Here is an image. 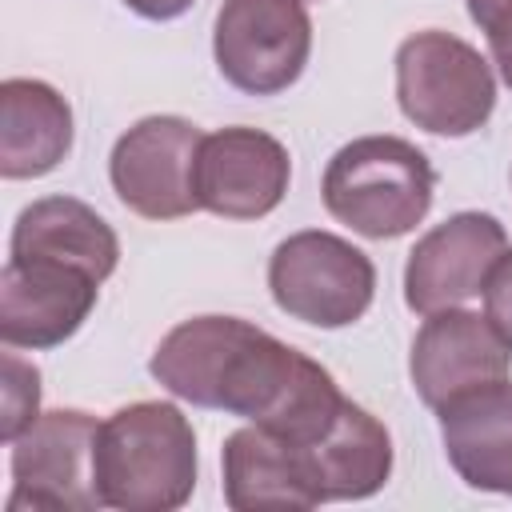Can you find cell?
I'll return each instance as SVG.
<instances>
[{
	"label": "cell",
	"mask_w": 512,
	"mask_h": 512,
	"mask_svg": "<svg viewBox=\"0 0 512 512\" xmlns=\"http://www.w3.org/2000/svg\"><path fill=\"white\" fill-rule=\"evenodd\" d=\"M192 4H196V0H124V8H132V12L144 16V20H160V24L184 16Z\"/></svg>",
	"instance_id": "21"
},
{
	"label": "cell",
	"mask_w": 512,
	"mask_h": 512,
	"mask_svg": "<svg viewBox=\"0 0 512 512\" xmlns=\"http://www.w3.org/2000/svg\"><path fill=\"white\" fill-rule=\"evenodd\" d=\"M320 200L332 220L368 240L412 232L436 200L432 160L400 136H356L332 152Z\"/></svg>",
	"instance_id": "3"
},
{
	"label": "cell",
	"mask_w": 512,
	"mask_h": 512,
	"mask_svg": "<svg viewBox=\"0 0 512 512\" xmlns=\"http://www.w3.org/2000/svg\"><path fill=\"white\" fill-rule=\"evenodd\" d=\"M268 292L292 320L312 328H348L376 300V264L352 240L304 228L272 248Z\"/></svg>",
	"instance_id": "5"
},
{
	"label": "cell",
	"mask_w": 512,
	"mask_h": 512,
	"mask_svg": "<svg viewBox=\"0 0 512 512\" xmlns=\"http://www.w3.org/2000/svg\"><path fill=\"white\" fill-rule=\"evenodd\" d=\"M8 256H40L84 268L100 284L120 264V240L112 224L76 196H40L20 208L8 240Z\"/></svg>",
	"instance_id": "16"
},
{
	"label": "cell",
	"mask_w": 512,
	"mask_h": 512,
	"mask_svg": "<svg viewBox=\"0 0 512 512\" xmlns=\"http://www.w3.org/2000/svg\"><path fill=\"white\" fill-rule=\"evenodd\" d=\"M504 248H508V232L492 212L448 216L444 224L428 228L408 252L404 304L416 316H428L480 296Z\"/></svg>",
	"instance_id": "11"
},
{
	"label": "cell",
	"mask_w": 512,
	"mask_h": 512,
	"mask_svg": "<svg viewBox=\"0 0 512 512\" xmlns=\"http://www.w3.org/2000/svg\"><path fill=\"white\" fill-rule=\"evenodd\" d=\"M148 372L176 400L240 416L292 444L320 440L348 400L324 364L240 316L180 320L156 344Z\"/></svg>",
	"instance_id": "1"
},
{
	"label": "cell",
	"mask_w": 512,
	"mask_h": 512,
	"mask_svg": "<svg viewBox=\"0 0 512 512\" xmlns=\"http://www.w3.org/2000/svg\"><path fill=\"white\" fill-rule=\"evenodd\" d=\"M68 100L32 76H8L0 84V176L36 180L64 164L72 152Z\"/></svg>",
	"instance_id": "15"
},
{
	"label": "cell",
	"mask_w": 512,
	"mask_h": 512,
	"mask_svg": "<svg viewBox=\"0 0 512 512\" xmlns=\"http://www.w3.org/2000/svg\"><path fill=\"white\" fill-rule=\"evenodd\" d=\"M396 104L432 136H472L496 108L492 64L444 28L412 32L396 48Z\"/></svg>",
	"instance_id": "4"
},
{
	"label": "cell",
	"mask_w": 512,
	"mask_h": 512,
	"mask_svg": "<svg viewBox=\"0 0 512 512\" xmlns=\"http://www.w3.org/2000/svg\"><path fill=\"white\" fill-rule=\"evenodd\" d=\"M440 444L456 476L476 492L512 496V380L456 396L440 412Z\"/></svg>",
	"instance_id": "14"
},
{
	"label": "cell",
	"mask_w": 512,
	"mask_h": 512,
	"mask_svg": "<svg viewBox=\"0 0 512 512\" xmlns=\"http://www.w3.org/2000/svg\"><path fill=\"white\" fill-rule=\"evenodd\" d=\"M0 408H4V420H0L4 444H12L40 416V372H36V364L20 360L16 348L4 352V396H0Z\"/></svg>",
	"instance_id": "18"
},
{
	"label": "cell",
	"mask_w": 512,
	"mask_h": 512,
	"mask_svg": "<svg viewBox=\"0 0 512 512\" xmlns=\"http://www.w3.org/2000/svg\"><path fill=\"white\" fill-rule=\"evenodd\" d=\"M484 36H488V52H492V64H496L500 80L512 88V8H504V12L484 28Z\"/></svg>",
	"instance_id": "20"
},
{
	"label": "cell",
	"mask_w": 512,
	"mask_h": 512,
	"mask_svg": "<svg viewBox=\"0 0 512 512\" xmlns=\"http://www.w3.org/2000/svg\"><path fill=\"white\" fill-rule=\"evenodd\" d=\"M292 180V156L288 148L248 124L216 128L200 140L196 152V204L224 220H260L280 208Z\"/></svg>",
	"instance_id": "9"
},
{
	"label": "cell",
	"mask_w": 512,
	"mask_h": 512,
	"mask_svg": "<svg viewBox=\"0 0 512 512\" xmlns=\"http://www.w3.org/2000/svg\"><path fill=\"white\" fill-rule=\"evenodd\" d=\"M212 56L220 76L248 96L288 92L312 56V16L304 0H224Z\"/></svg>",
	"instance_id": "6"
},
{
	"label": "cell",
	"mask_w": 512,
	"mask_h": 512,
	"mask_svg": "<svg viewBox=\"0 0 512 512\" xmlns=\"http://www.w3.org/2000/svg\"><path fill=\"white\" fill-rule=\"evenodd\" d=\"M100 280L84 268L8 256L0 272V340L4 348H56L72 340L92 316Z\"/></svg>",
	"instance_id": "10"
},
{
	"label": "cell",
	"mask_w": 512,
	"mask_h": 512,
	"mask_svg": "<svg viewBox=\"0 0 512 512\" xmlns=\"http://www.w3.org/2000/svg\"><path fill=\"white\" fill-rule=\"evenodd\" d=\"M220 464H224V504L232 512L324 504L304 448L260 424L236 428L220 448Z\"/></svg>",
	"instance_id": "13"
},
{
	"label": "cell",
	"mask_w": 512,
	"mask_h": 512,
	"mask_svg": "<svg viewBox=\"0 0 512 512\" xmlns=\"http://www.w3.org/2000/svg\"><path fill=\"white\" fill-rule=\"evenodd\" d=\"M508 364H512V348L500 340L488 316L468 312L460 304L428 312L408 352L412 388L432 412H440L464 392L504 380Z\"/></svg>",
	"instance_id": "12"
},
{
	"label": "cell",
	"mask_w": 512,
	"mask_h": 512,
	"mask_svg": "<svg viewBox=\"0 0 512 512\" xmlns=\"http://www.w3.org/2000/svg\"><path fill=\"white\" fill-rule=\"evenodd\" d=\"M100 508L176 512L196 488V432L168 400H136L100 420L92 448Z\"/></svg>",
	"instance_id": "2"
},
{
	"label": "cell",
	"mask_w": 512,
	"mask_h": 512,
	"mask_svg": "<svg viewBox=\"0 0 512 512\" xmlns=\"http://www.w3.org/2000/svg\"><path fill=\"white\" fill-rule=\"evenodd\" d=\"M464 4H468V16L480 24V32H484L504 8H512V0H464Z\"/></svg>",
	"instance_id": "22"
},
{
	"label": "cell",
	"mask_w": 512,
	"mask_h": 512,
	"mask_svg": "<svg viewBox=\"0 0 512 512\" xmlns=\"http://www.w3.org/2000/svg\"><path fill=\"white\" fill-rule=\"evenodd\" d=\"M300 448L308 456V468H312V480L324 504L368 500L392 476V436L356 400H344L336 424L320 440L300 444Z\"/></svg>",
	"instance_id": "17"
},
{
	"label": "cell",
	"mask_w": 512,
	"mask_h": 512,
	"mask_svg": "<svg viewBox=\"0 0 512 512\" xmlns=\"http://www.w3.org/2000/svg\"><path fill=\"white\" fill-rule=\"evenodd\" d=\"M204 132L184 116L136 120L108 156V180L120 204L144 220H180L200 212L192 172Z\"/></svg>",
	"instance_id": "8"
},
{
	"label": "cell",
	"mask_w": 512,
	"mask_h": 512,
	"mask_svg": "<svg viewBox=\"0 0 512 512\" xmlns=\"http://www.w3.org/2000/svg\"><path fill=\"white\" fill-rule=\"evenodd\" d=\"M484 316L488 324L500 332V340L512 348V248L500 252V260L492 264L488 280H484Z\"/></svg>",
	"instance_id": "19"
},
{
	"label": "cell",
	"mask_w": 512,
	"mask_h": 512,
	"mask_svg": "<svg viewBox=\"0 0 512 512\" xmlns=\"http://www.w3.org/2000/svg\"><path fill=\"white\" fill-rule=\"evenodd\" d=\"M100 420L84 408H52L40 412L8 448L12 492L4 500L8 512L52 508V512H96V480H92V448Z\"/></svg>",
	"instance_id": "7"
}]
</instances>
